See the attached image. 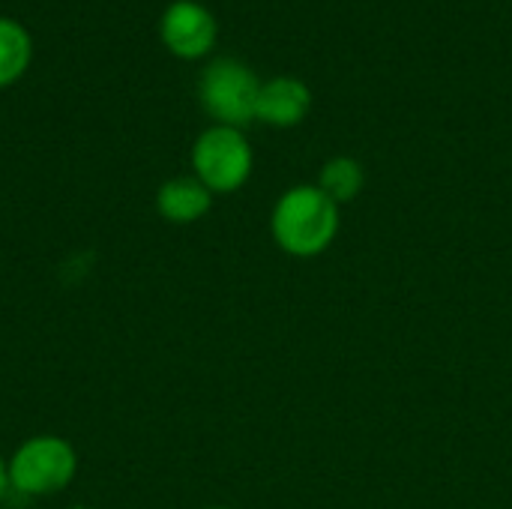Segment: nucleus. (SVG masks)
<instances>
[{
    "mask_svg": "<svg viewBox=\"0 0 512 509\" xmlns=\"http://www.w3.org/2000/svg\"><path fill=\"white\" fill-rule=\"evenodd\" d=\"M6 495H9V471H6V459L0 456V504Z\"/></svg>",
    "mask_w": 512,
    "mask_h": 509,
    "instance_id": "9d476101",
    "label": "nucleus"
},
{
    "mask_svg": "<svg viewBox=\"0 0 512 509\" xmlns=\"http://www.w3.org/2000/svg\"><path fill=\"white\" fill-rule=\"evenodd\" d=\"M213 207V192L192 174V177H171L156 192V213L171 225H192L201 222Z\"/></svg>",
    "mask_w": 512,
    "mask_h": 509,
    "instance_id": "0eeeda50",
    "label": "nucleus"
},
{
    "mask_svg": "<svg viewBox=\"0 0 512 509\" xmlns=\"http://www.w3.org/2000/svg\"><path fill=\"white\" fill-rule=\"evenodd\" d=\"M207 509H228V507H207Z\"/></svg>",
    "mask_w": 512,
    "mask_h": 509,
    "instance_id": "f8f14e48",
    "label": "nucleus"
},
{
    "mask_svg": "<svg viewBox=\"0 0 512 509\" xmlns=\"http://www.w3.org/2000/svg\"><path fill=\"white\" fill-rule=\"evenodd\" d=\"M162 42L171 54L183 60H201L216 45V18L207 6L195 0H177L162 15Z\"/></svg>",
    "mask_w": 512,
    "mask_h": 509,
    "instance_id": "39448f33",
    "label": "nucleus"
},
{
    "mask_svg": "<svg viewBox=\"0 0 512 509\" xmlns=\"http://www.w3.org/2000/svg\"><path fill=\"white\" fill-rule=\"evenodd\" d=\"M30 54L33 45L27 30L12 18H0V87L15 84L27 72Z\"/></svg>",
    "mask_w": 512,
    "mask_h": 509,
    "instance_id": "1a4fd4ad",
    "label": "nucleus"
},
{
    "mask_svg": "<svg viewBox=\"0 0 512 509\" xmlns=\"http://www.w3.org/2000/svg\"><path fill=\"white\" fill-rule=\"evenodd\" d=\"M312 111V90L306 81L294 75H276L270 81H261L255 120L273 126V129H291L300 126Z\"/></svg>",
    "mask_w": 512,
    "mask_h": 509,
    "instance_id": "423d86ee",
    "label": "nucleus"
},
{
    "mask_svg": "<svg viewBox=\"0 0 512 509\" xmlns=\"http://www.w3.org/2000/svg\"><path fill=\"white\" fill-rule=\"evenodd\" d=\"M6 471L9 492L24 498H48L69 489L78 474V453L60 435H33L12 450Z\"/></svg>",
    "mask_w": 512,
    "mask_h": 509,
    "instance_id": "f03ea898",
    "label": "nucleus"
},
{
    "mask_svg": "<svg viewBox=\"0 0 512 509\" xmlns=\"http://www.w3.org/2000/svg\"><path fill=\"white\" fill-rule=\"evenodd\" d=\"M315 186L330 201H336L339 207L342 204H351L363 192V186H366V168L354 156H333V159H327L321 165Z\"/></svg>",
    "mask_w": 512,
    "mask_h": 509,
    "instance_id": "6e6552de",
    "label": "nucleus"
},
{
    "mask_svg": "<svg viewBox=\"0 0 512 509\" xmlns=\"http://www.w3.org/2000/svg\"><path fill=\"white\" fill-rule=\"evenodd\" d=\"M258 93V75L234 57H219L207 63L198 81V99L219 126H249L255 120Z\"/></svg>",
    "mask_w": 512,
    "mask_h": 509,
    "instance_id": "20e7f679",
    "label": "nucleus"
},
{
    "mask_svg": "<svg viewBox=\"0 0 512 509\" xmlns=\"http://www.w3.org/2000/svg\"><path fill=\"white\" fill-rule=\"evenodd\" d=\"M339 204L330 201L315 183L291 186L279 195L270 213L273 243L291 258H318L339 234Z\"/></svg>",
    "mask_w": 512,
    "mask_h": 509,
    "instance_id": "f257e3e1",
    "label": "nucleus"
},
{
    "mask_svg": "<svg viewBox=\"0 0 512 509\" xmlns=\"http://www.w3.org/2000/svg\"><path fill=\"white\" fill-rule=\"evenodd\" d=\"M69 509H90V507H81V504H78V507H69Z\"/></svg>",
    "mask_w": 512,
    "mask_h": 509,
    "instance_id": "9b49d317",
    "label": "nucleus"
},
{
    "mask_svg": "<svg viewBox=\"0 0 512 509\" xmlns=\"http://www.w3.org/2000/svg\"><path fill=\"white\" fill-rule=\"evenodd\" d=\"M255 153L243 129L213 123L192 144V171L213 195H231L252 177Z\"/></svg>",
    "mask_w": 512,
    "mask_h": 509,
    "instance_id": "7ed1b4c3",
    "label": "nucleus"
}]
</instances>
